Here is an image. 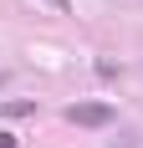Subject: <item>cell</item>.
I'll return each instance as SVG.
<instances>
[{
    "mask_svg": "<svg viewBox=\"0 0 143 148\" xmlns=\"http://www.w3.org/2000/svg\"><path fill=\"white\" fill-rule=\"evenodd\" d=\"M67 123H77V128H107V123H113V107L107 102H72Z\"/></svg>",
    "mask_w": 143,
    "mask_h": 148,
    "instance_id": "6da1fadb",
    "label": "cell"
},
{
    "mask_svg": "<svg viewBox=\"0 0 143 148\" xmlns=\"http://www.w3.org/2000/svg\"><path fill=\"white\" fill-rule=\"evenodd\" d=\"M5 118H31V102L21 97V102H5Z\"/></svg>",
    "mask_w": 143,
    "mask_h": 148,
    "instance_id": "7a4b0ae2",
    "label": "cell"
},
{
    "mask_svg": "<svg viewBox=\"0 0 143 148\" xmlns=\"http://www.w3.org/2000/svg\"><path fill=\"white\" fill-rule=\"evenodd\" d=\"M133 138H138V133H123V138H118L113 148H138V143H133Z\"/></svg>",
    "mask_w": 143,
    "mask_h": 148,
    "instance_id": "3957f363",
    "label": "cell"
},
{
    "mask_svg": "<svg viewBox=\"0 0 143 148\" xmlns=\"http://www.w3.org/2000/svg\"><path fill=\"white\" fill-rule=\"evenodd\" d=\"M0 148H15V138H10V133H5V128H0Z\"/></svg>",
    "mask_w": 143,
    "mask_h": 148,
    "instance_id": "277c9868",
    "label": "cell"
},
{
    "mask_svg": "<svg viewBox=\"0 0 143 148\" xmlns=\"http://www.w3.org/2000/svg\"><path fill=\"white\" fill-rule=\"evenodd\" d=\"M46 5H56V10H67V5H72V0H46Z\"/></svg>",
    "mask_w": 143,
    "mask_h": 148,
    "instance_id": "5b68a950",
    "label": "cell"
},
{
    "mask_svg": "<svg viewBox=\"0 0 143 148\" xmlns=\"http://www.w3.org/2000/svg\"><path fill=\"white\" fill-rule=\"evenodd\" d=\"M0 87H5V72H0Z\"/></svg>",
    "mask_w": 143,
    "mask_h": 148,
    "instance_id": "8992f818",
    "label": "cell"
}]
</instances>
